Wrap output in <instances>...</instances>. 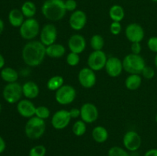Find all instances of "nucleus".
I'll list each match as a JSON object with an SVG mask.
<instances>
[{
    "label": "nucleus",
    "mask_w": 157,
    "mask_h": 156,
    "mask_svg": "<svg viewBox=\"0 0 157 156\" xmlns=\"http://www.w3.org/2000/svg\"><path fill=\"white\" fill-rule=\"evenodd\" d=\"M46 56V47L40 41H29L21 50V58L26 65L38 67L42 64Z\"/></svg>",
    "instance_id": "1"
},
{
    "label": "nucleus",
    "mask_w": 157,
    "mask_h": 156,
    "mask_svg": "<svg viewBox=\"0 0 157 156\" xmlns=\"http://www.w3.org/2000/svg\"><path fill=\"white\" fill-rule=\"evenodd\" d=\"M36 106L31 101V99H21L17 102V111L18 114L24 118L30 119L35 115Z\"/></svg>",
    "instance_id": "18"
},
{
    "label": "nucleus",
    "mask_w": 157,
    "mask_h": 156,
    "mask_svg": "<svg viewBox=\"0 0 157 156\" xmlns=\"http://www.w3.org/2000/svg\"><path fill=\"white\" fill-rule=\"evenodd\" d=\"M9 21L12 26L15 28H20L25 21V16L21 12V9H13L9 12Z\"/></svg>",
    "instance_id": "21"
},
{
    "label": "nucleus",
    "mask_w": 157,
    "mask_h": 156,
    "mask_svg": "<svg viewBox=\"0 0 157 156\" xmlns=\"http://www.w3.org/2000/svg\"><path fill=\"white\" fill-rule=\"evenodd\" d=\"M124 70L129 74H140L146 67V61L140 54H129L122 61Z\"/></svg>",
    "instance_id": "4"
},
{
    "label": "nucleus",
    "mask_w": 157,
    "mask_h": 156,
    "mask_svg": "<svg viewBox=\"0 0 157 156\" xmlns=\"http://www.w3.org/2000/svg\"><path fill=\"white\" fill-rule=\"evenodd\" d=\"M155 121H156V122L157 123V114L156 115V116H155Z\"/></svg>",
    "instance_id": "46"
},
{
    "label": "nucleus",
    "mask_w": 157,
    "mask_h": 156,
    "mask_svg": "<svg viewBox=\"0 0 157 156\" xmlns=\"http://www.w3.org/2000/svg\"><path fill=\"white\" fill-rule=\"evenodd\" d=\"M109 16L113 21L121 22L125 16V12L124 8L120 5H113L110 8Z\"/></svg>",
    "instance_id": "25"
},
{
    "label": "nucleus",
    "mask_w": 157,
    "mask_h": 156,
    "mask_svg": "<svg viewBox=\"0 0 157 156\" xmlns=\"http://www.w3.org/2000/svg\"><path fill=\"white\" fill-rule=\"evenodd\" d=\"M87 24V15L82 10H75L69 18V25L73 30L81 31Z\"/></svg>",
    "instance_id": "16"
},
{
    "label": "nucleus",
    "mask_w": 157,
    "mask_h": 156,
    "mask_svg": "<svg viewBox=\"0 0 157 156\" xmlns=\"http://www.w3.org/2000/svg\"><path fill=\"white\" fill-rule=\"evenodd\" d=\"M67 10L63 0H45L41 6V13L46 19L58 21L64 18Z\"/></svg>",
    "instance_id": "2"
},
{
    "label": "nucleus",
    "mask_w": 157,
    "mask_h": 156,
    "mask_svg": "<svg viewBox=\"0 0 157 156\" xmlns=\"http://www.w3.org/2000/svg\"><path fill=\"white\" fill-rule=\"evenodd\" d=\"M40 24L35 18H26L19 28L21 38L27 41H32L40 34Z\"/></svg>",
    "instance_id": "5"
},
{
    "label": "nucleus",
    "mask_w": 157,
    "mask_h": 156,
    "mask_svg": "<svg viewBox=\"0 0 157 156\" xmlns=\"http://www.w3.org/2000/svg\"><path fill=\"white\" fill-rule=\"evenodd\" d=\"M122 31V25L119 21H113L110 25V32L112 35H118Z\"/></svg>",
    "instance_id": "35"
},
{
    "label": "nucleus",
    "mask_w": 157,
    "mask_h": 156,
    "mask_svg": "<svg viewBox=\"0 0 157 156\" xmlns=\"http://www.w3.org/2000/svg\"><path fill=\"white\" fill-rule=\"evenodd\" d=\"M90 44L94 50H102L104 46V39L101 35H94L90 40Z\"/></svg>",
    "instance_id": "28"
},
{
    "label": "nucleus",
    "mask_w": 157,
    "mask_h": 156,
    "mask_svg": "<svg viewBox=\"0 0 157 156\" xmlns=\"http://www.w3.org/2000/svg\"><path fill=\"white\" fill-rule=\"evenodd\" d=\"M155 70L153 67H150V66H146L144 68V70H142V74L143 77L145 78L147 80H151L155 76Z\"/></svg>",
    "instance_id": "34"
},
{
    "label": "nucleus",
    "mask_w": 157,
    "mask_h": 156,
    "mask_svg": "<svg viewBox=\"0 0 157 156\" xmlns=\"http://www.w3.org/2000/svg\"><path fill=\"white\" fill-rule=\"evenodd\" d=\"M47 150L42 145H38L32 147L29 152V156H45Z\"/></svg>",
    "instance_id": "32"
},
{
    "label": "nucleus",
    "mask_w": 157,
    "mask_h": 156,
    "mask_svg": "<svg viewBox=\"0 0 157 156\" xmlns=\"http://www.w3.org/2000/svg\"><path fill=\"white\" fill-rule=\"evenodd\" d=\"M151 1L154 2H157V0H151Z\"/></svg>",
    "instance_id": "47"
},
{
    "label": "nucleus",
    "mask_w": 157,
    "mask_h": 156,
    "mask_svg": "<svg viewBox=\"0 0 157 156\" xmlns=\"http://www.w3.org/2000/svg\"><path fill=\"white\" fill-rule=\"evenodd\" d=\"M86 45L87 43L85 38L79 34L71 35L67 41V46L71 52H74L78 54L84 52L86 48Z\"/></svg>",
    "instance_id": "17"
},
{
    "label": "nucleus",
    "mask_w": 157,
    "mask_h": 156,
    "mask_svg": "<svg viewBox=\"0 0 157 156\" xmlns=\"http://www.w3.org/2000/svg\"><path fill=\"white\" fill-rule=\"evenodd\" d=\"M46 129V123L44 119L37 116L29 119L25 126V133L27 138L32 140H36L42 137Z\"/></svg>",
    "instance_id": "3"
},
{
    "label": "nucleus",
    "mask_w": 157,
    "mask_h": 156,
    "mask_svg": "<svg viewBox=\"0 0 157 156\" xmlns=\"http://www.w3.org/2000/svg\"><path fill=\"white\" fill-rule=\"evenodd\" d=\"M2 105L0 104V114H1V112H2Z\"/></svg>",
    "instance_id": "45"
},
{
    "label": "nucleus",
    "mask_w": 157,
    "mask_h": 156,
    "mask_svg": "<svg viewBox=\"0 0 157 156\" xmlns=\"http://www.w3.org/2000/svg\"><path fill=\"white\" fill-rule=\"evenodd\" d=\"M64 6L67 12H75L77 10L78 7V3L75 0H66L64 1Z\"/></svg>",
    "instance_id": "37"
},
{
    "label": "nucleus",
    "mask_w": 157,
    "mask_h": 156,
    "mask_svg": "<svg viewBox=\"0 0 157 156\" xmlns=\"http://www.w3.org/2000/svg\"><path fill=\"white\" fill-rule=\"evenodd\" d=\"M39 87L34 81H27L22 85L23 96L29 99H35L39 94Z\"/></svg>",
    "instance_id": "19"
},
{
    "label": "nucleus",
    "mask_w": 157,
    "mask_h": 156,
    "mask_svg": "<svg viewBox=\"0 0 157 156\" xmlns=\"http://www.w3.org/2000/svg\"><path fill=\"white\" fill-rule=\"evenodd\" d=\"M40 41L45 47L55 44L58 38V30L53 24H46L40 31Z\"/></svg>",
    "instance_id": "10"
},
{
    "label": "nucleus",
    "mask_w": 157,
    "mask_h": 156,
    "mask_svg": "<svg viewBox=\"0 0 157 156\" xmlns=\"http://www.w3.org/2000/svg\"><path fill=\"white\" fill-rule=\"evenodd\" d=\"M126 38L131 43L141 42L145 36L144 29L137 23H130L126 27Z\"/></svg>",
    "instance_id": "13"
},
{
    "label": "nucleus",
    "mask_w": 157,
    "mask_h": 156,
    "mask_svg": "<svg viewBox=\"0 0 157 156\" xmlns=\"http://www.w3.org/2000/svg\"><path fill=\"white\" fill-rule=\"evenodd\" d=\"M104 69L110 76L117 77L122 73V71L124 70L122 61L117 57H110L107 58Z\"/></svg>",
    "instance_id": "15"
},
{
    "label": "nucleus",
    "mask_w": 157,
    "mask_h": 156,
    "mask_svg": "<svg viewBox=\"0 0 157 156\" xmlns=\"http://www.w3.org/2000/svg\"><path fill=\"white\" fill-rule=\"evenodd\" d=\"M81 110V119L85 123L90 124L96 122L99 116L98 109L94 104L91 102H85L80 108Z\"/></svg>",
    "instance_id": "12"
},
{
    "label": "nucleus",
    "mask_w": 157,
    "mask_h": 156,
    "mask_svg": "<svg viewBox=\"0 0 157 156\" xmlns=\"http://www.w3.org/2000/svg\"><path fill=\"white\" fill-rule=\"evenodd\" d=\"M80 55L78 54L74 53V52H70L67 55V58H66V61H67V64L69 66H71V67H75V66L78 65L80 62Z\"/></svg>",
    "instance_id": "33"
},
{
    "label": "nucleus",
    "mask_w": 157,
    "mask_h": 156,
    "mask_svg": "<svg viewBox=\"0 0 157 156\" xmlns=\"http://www.w3.org/2000/svg\"><path fill=\"white\" fill-rule=\"evenodd\" d=\"M64 78L59 75L52 76L47 82V88L51 91H57L64 85Z\"/></svg>",
    "instance_id": "27"
},
{
    "label": "nucleus",
    "mask_w": 157,
    "mask_h": 156,
    "mask_svg": "<svg viewBox=\"0 0 157 156\" xmlns=\"http://www.w3.org/2000/svg\"><path fill=\"white\" fill-rule=\"evenodd\" d=\"M78 81L81 87L86 89L92 88L97 83V76L95 71L90 68L84 67L78 73Z\"/></svg>",
    "instance_id": "14"
},
{
    "label": "nucleus",
    "mask_w": 157,
    "mask_h": 156,
    "mask_svg": "<svg viewBox=\"0 0 157 156\" xmlns=\"http://www.w3.org/2000/svg\"><path fill=\"white\" fill-rule=\"evenodd\" d=\"M142 139L139 133L130 130L124 134L123 138V145L125 149L129 151H136L140 148Z\"/></svg>",
    "instance_id": "11"
},
{
    "label": "nucleus",
    "mask_w": 157,
    "mask_h": 156,
    "mask_svg": "<svg viewBox=\"0 0 157 156\" xmlns=\"http://www.w3.org/2000/svg\"><path fill=\"white\" fill-rule=\"evenodd\" d=\"M0 156H1V155H0Z\"/></svg>",
    "instance_id": "48"
},
{
    "label": "nucleus",
    "mask_w": 157,
    "mask_h": 156,
    "mask_svg": "<svg viewBox=\"0 0 157 156\" xmlns=\"http://www.w3.org/2000/svg\"><path fill=\"white\" fill-rule=\"evenodd\" d=\"M1 78L8 84L17 82L18 79V73L15 69L12 67H3L0 72Z\"/></svg>",
    "instance_id": "23"
},
{
    "label": "nucleus",
    "mask_w": 157,
    "mask_h": 156,
    "mask_svg": "<svg viewBox=\"0 0 157 156\" xmlns=\"http://www.w3.org/2000/svg\"><path fill=\"white\" fill-rule=\"evenodd\" d=\"M92 138L98 143H104L108 139L109 133L105 127L98 125L94 127L91 132Z\"/></svg>",
    "instance_id": "22"
},
{
    "label": "nucleus",
    "mask_w": 157,
    "mask_h": 156,
    "mask_svg": "<svg viewBox=\"0 0 157 156\" xmlns=\"http://www.w3.org/2000/svg\"><path fill=\"white\" fill-rule=\"evenodd\" d=\"M51 115V112L49 109L45 106H39L36 107V110H35V116L41 119H48L49 116Z\"/></svg>",
    "instance_id": "30"
},
{
    "label": "nucleus",
    "mask_w": 157,
    "mask_h": 156,
    "mask_svg": "<svg viewBox=\"0 0 157 156\" xmlns=\"http://www.w3.org/2000/svg\"><path fill=\"white\" fill-rule=\"evenodd\" d=\"M83 120H77L72 126V132L76 136H82L87 131V125Z\"/></svg>",
    "instance_id": "29"
},
{
    "label": "nucleus",
    "mask_w": 157,
    "mask_h": 156,
    "mask_svg": "<svg viewBox=\"0 0 157 156\" xmlns=\"http://www.w3.org/2000/svg\"><path fill=\"white\" fill-rule=\"evenodd\" d=\"M21 11L24 15L25 18H34V16L36 15L37 8L33 2L26 1L21 6Z\"/></svg>",
    "instance_id": "26"
},
{
    "label": "nucleus",
    "mask_w": 157,
    "mask_h": 156,
    "mask_svg": "<svg viewBox=\"0 0 157 156\" xmlns=\"http://www.w3.org/2000/svg\"><path fill=\"white\" fill-rule=\"evenodd\" d=\"M147 47L153 53L157 54V37H150L147 41Z\"/></svg>",
    "instance_id": "36"
},
{
    "label": "nucleus",
    "mask_w": 157,
    "mask_h": 156,
    "mask_svg": "<svg viewBox=\"0 0 157 156\" xmlns=\"http://www.w3.org/2000/svg\"><path fill=\"white\" fill-rule=\"evenodd\" d=\"M5 28V24H4V21L0 18V35L3 32Z\"/></svg>",
    "instance_id": "43"
},
{
    "label": "nucleus",
    "mask_w": 157,
    "mask_h": 156,
    "mask_svg": "<svg viewBox=\"0 0 157 156\" xmlns=\"http://www.w3.org/2000/svg\"><path fill=\"white\" fill-rule=\"evenodd\" d=\"M71 119H77L79 116H81V110L78 108H72L71 110H69Z\"/></svg>",
    "instance_id": "39"
},
{
    "label": "nucleus",
    "mask_w": 157,
    "mask_h": 156,
    "mask_svg": "<svg viewBox=\"0 0 157 156\" xmlns=\"http://www.w3.org/2000/svg\"><path fill=\"white\" fill-rule=\"evenodd\" d=\"M144 156H157V148H151L145 152Z\"/></svg>",
    "instance_id": "40"
},
{
    "label": "nucleus",
    "mask_w": 157,
    "mask_h": 156,
    "mask_svg": "<svg viewBox=\"0 0 157 156\" xmlns=\"http://www.w3.org/2000/svg\"><path fill=\"white\" fill-rule=\"evenodd\" d=\"M154 64L157 68V54H156V56H155V58H154Z\"/></svg>",
    "instance_id": "44"
},
{
    "label": "nucleus",
    "mask_w": 157,
    "mask_h": 156,
    "mask_svg": "<svg viewBox=\"0 0 157 156\" xmlns=\"http://www.w3.org/2000/svg\"><path fill=\"white\" fill-rule=\"evenodd\" d=\"M107 156H130L127 149H124L122 147L113 146L109 149Z\"/></svg>",
    "instance_id": "31"
},
{
    "label": "nucleus",
    "mask_w": 157,
    "mask_h": 156,
    "mask_svg": "<svg viewBox=\"0 0 157 156\" xmlns=\"http://www.w3.org/2000/svg\"><path fill=\"white\" fill-rule=\"evenodd\" d=\"M142 77L140 74H130L125 80V87L129 90H136L140 87Z\"/></svg>",
    "instance_id": "24"
},
{
    "label": "nucleus",
    "mask_w": 157,
    "mask_h": 156,
    "mask_svg": "<svg viewBox=\"0 0 157 156\" xmlns=\"http://www.w3.org/2000/svg\"><path fill=\"white\" fill-rule=\"evenodd\" d=\"M77 92L75 87L68 84H64L61 88L55 91V100L58 104L62 106L69 105L75 100Z\"/></svg>",
    "instance_id": "7"
},
{
    "label": "nucleus",
    "mask_w": 157,
    "mask_h": 156,
    "mask_svg": "<svg viewBox=\"0 0 157 156\" xmlns=\"http://www.w3.org/2000/svg\"><path fill=\"white\" fill-rule=\"evenodd\" d=\"M5 64H6V61H5L4 57L0 54V70H2L4 67Z\"/></svg>",
    "instance_id": "42"
},
{
    "label": "nucleus",
    "mask_w": 157,
    "mask_h": 156,
    "mask_svg": "<svg viewBox=\"0 0 157 156\" xmlns=\"http://www.w3.org/2000/svg\"><path fill=\"white\" fill-rule=\"evenodd\" d=\"M142 50V46L140 42L132 43L131 44V53L135 54H140V52Z\"/></svg>",
    "instance_id": "38"
},
{
    "label": "nucleus",
    "mask_w": 157,
    "mask_h": 156,
    "mask_svg": "<svg viewBox=\"0 0 157 156\" xmlns=\"http://www.w3.org/2000/svg\"><path fill=\"white\" fill-rule=\"evenodd\" d=\"M6 143L5 142L4 139L2 136H0V154L6 150Z\"/></svg>",
    "instance_id": "41"
},
{
    "label": "nucleus",
    "mask_w": 157,
    "mask_h": 156,
    "mask_svg": "<svg viewBox=\"0 0 157 156\" xmlns=\"http://www.w3.org/2000/svg\"><path fill=\"white\" fill-rule=\"evenodd\" d=\"M107 57L103 50H93L87 58V66L94 71H99L105 67Z\"/></svg>",
    "instance_id": "8"
},
{
    "label": "nucleus",
    "mask_w": 157,
    "mask_h": 156,
    "mask_svg": "<svg viewBox=\"0 0 157 156\" xmlns=\"http://www.w3.org/2000/svg\"><path fill=\"white\" fill-rule=\"evenodd\" d=\"M2 95L8 103H16L21 100V96H23L22 86L17 82L6 84L3 89Z\"/></svg>",
    "instance_id": "6"
},
{
    "label": "nucleus",
    "mask_w": 157,
    "mask_h": 156,
    "mask_svg": "<svg viewBox=\"0 0 157 156\" xmlns=\"http://www.w3.org/2000/svg\"><path fill=\"white\" fill-rule=\"evenodd\" d=\"M71 120L69 110H60L55 112L51 119V123L55 129L62 130L65 128Z\"/></svg>",
    "instance_id": "9"
},
{
    "label": "nucleus",
    "mask_w": 157,
    "mask_h": 156,
    "mask_svg": "<svg viewBox=\"0 0 157 156\" xmlns=\"http://www.w3.org/2000/svg\"><path fill=\"white\" fill-rule=\"evenodd\" d=\"M66 53V48L61 44H52L46 47V56L52 58H60Z\"/></svg>",
    "instance_id": "20"
}]
</instances>
